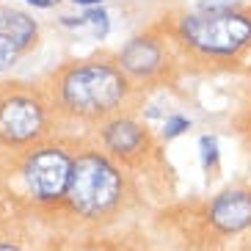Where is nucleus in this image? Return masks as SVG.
Returning <instances> with one entry per match:
<instances>
[{
  "label": "nucleus",
  "instance_id": "nucleus-1",
  "mask_svg": "<svg viewBox=\"0 0 251 251\" xmlns=\"http://www.w3.org/2000/svg\"><path fill=\"white\" fill-rule=\"evenodd\" d=\"M64 102L83 116H100L116 108L125 97V77L113 67L86 64L64 77Z\"/></svg>",
  "mask_w": 251,
  "mask_h": 251
},
{
  "label": "nucleus",
  "instance_id": "nucleus-2",
  "mask_svg": "<svg viewBox=\"0 0 251 251\" xmlns=\"http://www.w3.org/2000/svg\"><path fill=\"white\" fill-rule=\"evenodd\" d=\"M122 179L116 169L100 155H83L72 163L67 196L72 207L83 215H102L119 199Z\"/></svg>",
  "mask_w": 251,
  "mask_h": 251
},
{
  "label": "nucleus",
  "instance_id": "nucleus-3",
  "mask_svg": "<svg viewBox=\"0 0 251 251\" xmlns=\"http://www.w3.org/2000/svg\"><path fill=\"white\" fill-rule=\"evenodd\" d=\"M182 36L196 50L210 55H229L251 39V20L235 11L193 14L182 23Z\"/></svg>",
  "mask_w": 251,
  "mask_h": 251
},
{
  "label": "nucleus",
  "instance_id": "nucleus-4",
  "mask_svg": "<svg viewBox=\"0 0 251 251\" xmlns=\"http://www.w3.org/2000/svg\"><path fill=\"white\" fill-rule=\"evenodd\" d=\"M69 171H72V160L67 152L61 149H39L28 157L25 163V179L33 196L42 201L58 199L67 193L69 185Z\"/></svg>",
  "mask_w": 251,
  "mask_h": 251
},
{
  "label": "nucleus",
  "instance_id": "nucleus-5",
  "mask_svg": "<svg viewBox=\"0 0 251 251\" xmlns=\"http://www.w3.org/2000/svg\"><path fill=\"white\" fill-rule=\"evenodd\" d=\"M45 125V113L30 97H11L0 105V141L25 144L36 138Z\"/></svg>",
  "mask_w": 251,
  "mask_h": 251
},
{
  "label": "nucleus",
  "instance_id": "nucleus-6",
  "mask_svg": "<svg viewBox=\"0 0 251 251\" xmlns=\"http://www.w3.org/2000/svg\"><path fill=\"white\" fill-rule=\"evenodd\" d=\"M210 221L221 232H240L251 224V196L243 191L221 193L210 207Z\"/></svg>",
  "mask_w": 251,
  "mask_h": 251
},
{
  "label": "nucleus",
  "instance_id": "nucleus-7",
  "mask_svg": "<svg viewBox=\"0 0 251 251\" xmlns=\"http://www.w3.org/2000/svg\"><path fill=\"white\" fill-rule=\"evenodd\" d=\"M122 67L130 75H152L160 67V47L149 39H133L130 45L122 50Z\"/></svg>",
  "mask_w": 251,
  "mask_h": 251
},
{
  "label": "nucleus",
  "instance_id": "nucleus-8",
  "mask_svg": "<svg viewBox=\"0 0 251 251\" xmlns=\"http://www.w3.org/2000/svg\"><path fill=\"white\" fill-rule=\"evenodd\" d=\"M105 144L119 152V155H130V152H138L141 144H144V133H141V127L130 119H119L113 125H108L105 130Z\"/></svg>",
  "mask_w": 251,
  "mask_h": 251
},
{
  "label": "nucleus",
  "instance_id": "nucleus-9",
  "mask_svg": "<svg viewBox=\"0 0 251 251\" xmlns=\"http://www.w3.org/2000/svg\"><path fill=\"white\" fill-rule=\"evenodd\" d=\"M0 33L11 39L17 50H25L30 42H36V23H33L30 17H25V14H20V11H11V8H8L6 20H3V25H0Z\"/></svg>",
  "mask_w": 251,
  "mask_h": 251
},
{
  "label": "nucleus",
  "instance_id": "nucleus-10",
  "mask_svg": "<svg viewBox=\"0 0 251 251\" xmlns=\"http://www.w3.org/2000/svg\"><path fill=\"white\" fill-rule=\"evenodd\" d=\"M80 25H91L97 36H105L108 33V14L102 8H91L86 17H80Z\"/></svg>",
  "mask_w": 251,
  "mask_h": 251
},
{
  "label": "nucleus",
  "instance_id": "nucleus-11",
  "mask_svg": "<svg viewBox=\"0 0 251 251\" xmlns=\"http://www.w3.org/2000/svg\"><path fill=\"white\" fill-rule=\"evenodd\" d=\"M17 55H20V50L14 47V42H11L8 36H3V33H0V72L11 67V64L17 61Z\"/></svg>",
  "mask_w": 251,
  "mask_h": 251
},
{
  "label": "nucleus",
  "instance_id": "nucleus-12",
  "mask_svg": "<svg viewBox=\"0 0 251 251\" xmlns=\"http://www.w3.org/2000/svg\"><path fill=\"white\" fill-rule=\"evenodd\" d=\"M201 160H204V169L215 166V160H218V141L210 138V135L201 138Z\"/></svg>",
  "mask_w": 251,
  "mask_h": 251
},
{
  "label": "nucleus",
  "instance_id": "nucleus-13",
  "mask_svg": "<svg viewBox=\"0 0 251 251\" xmlns=\"http://www.w3.org/2000/svg\"><path fill=\"white\" fill-rule=\"evenodd\" d=\"M188 127H191V122H188V119H182V116L169 119V125H166V138H174V135H179L182 130H188Z\"/></svg>",
  "mask_w": 251,
  "mask_h": 251
},
{
  "label": "nucleus",
  "instance_id": "nucleus-14",
  "mask_svg": "<svg viewBox=\"0 0 251 251\" xmlns=\"http://www.w3.org/2000/svg\"><path fill=\"white\" fill-rule=\"evenodd\" d=\"M30 6H36V8H52V6H58V0H28Z\"/></svg>",
  "mask_w": 251,
  "mask_h": 251
},
{
  "label": "nucleus",
  "instance_id": "nucleus-15",
  "mask_svg": "<svg viewBox=\"0 0 251 251\" xmlns=\"http://www.w3.org/2000/svg\"><path fill=\"white\" fill-rule=\"evenodd\" d=\"M0 251H20L17 246H8V243H0Z\"/></svg>",
  "mask_w": 251,
  "mask_h": 251
},
{
  "label": "nucleus",
  "instance_id": "nucleus-16",
  "mask_svg": "<svg viewBox=\"0 0 251 251\" xmlns=\"http://www.w3.org/2000/svg\"><path fill=\"white\" fill-rule=\"evenodd\" d=\"M75 3H83V6H91V3H100V0H75Z\"/></svg>",
  "mask_w": 251,
  "mask_h": 251
},
{
  "label": "nucleus",
  "instance_id": "nucleus-17",
  "mask_svg": "<svg viewBox=\"0 0 251 251\" xmlns=\"http://www.w3.org/2000/svg\"><path fill=\"white\" fill-rule=\"evenodd\" d=\"M6 11H8V8H3V6H0V25H3V20H6Z\"/></svg>",
  "mask_w": 251,
  "mask_h": 251
}]
</instances>
